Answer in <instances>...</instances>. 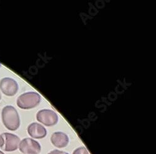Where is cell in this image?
<instances>
[{
	"mask_svg": "<svg viewBox=\"0 0 156 154\" xmlns=\"http://www.w3.org/2000/svg\"><path fill=\"white\" fill-rule=\"evenodd\" d=\"M51 143L57 148L61 149L66 147L69 142L68 136L62 132H56L51 137Z\"/></svg>",
	"mask_w": 156,
	"mask_h": 154,
	"instance_id": "8",
	"label": "cell"
},
{
	"mask_svg": "<svg viewBox=\"0 0 156 154\" xmlns=\"http://www.w3.org/2000/svg\"><path fill=\"white\" fill-rule=\"evenodd\" d=\"M1 98H2V95H1V93H0V100H1Z\"/></svg>",
	"mask_w": 156,
	"mask_h": 154,
	"instance_id": "12",
	"label": "cell"
},
{
	"mask_svg": "<svg viewBox=\"0 0 156 154\" xmlns=\"http://www.w3.org/2000/svg\"><path fill=\"white\" fill-rule=\"evenodd\" d=\"M28 133L34 139H43L46 137L47 131L43 126L37 122H33L28 127Z\"/></svg>",
	"mask_w": 156,
	"mask_h": 154,
	"instance_id": "7",
	"label": "cell"
},
{
	"mask_svg": "<svg viewBox=\"0 0 156 154\" xmlns=\"http://www.w3.org/2000/svg\"><path fill=\"white\" fill-rule=\"evenodd\" d=\"M41 101V96L36 92H27L21 95L17 99V105L21 109H28L37 106Z\"/></svg>",
	"mask_w": 156,
	"mask_h": 154,
	"instance_id": "2",
	"label": "cell"
},
{
	"mask_svg": "<svg viewBox=\"0 0 156 154\" xmlns=\"http://www.w3.org/2000/svg\"><path fill=\"white\" fill-rule=\"evenodd\" d=\"M19 149L24 154H39L41 152V147L36 140L31 138H25L20 142Z\"/></svg>",
	"mask_w": 156,
	"mask_h": 154,
	"instance_id": "4",
	"label": "cell"
},
{
	"mask_svg": "<svg viewBox=\"0 0 156 154\" xmlns=\"http://www.w3.org/2000/svg\"><path fill=\"white\" fill-rule=\"evenodd\" d=\"M20 139L15 134L5 132L0 135V148L5 152H13L18 149Z\"/></svg>",
	"mask_w": 156,
	"mask_h": 154,
	"instance_id": "3",
	"label": "cell"
},
{
	"mask_svg": "<svg viewBox=\"0 0 156 154\" xmlns=\"http://www.w3.org/2000/svg\"><path fill=\"white\" fill-rule=\"evenodd\" d=\"M36 119L46 126H53L58 123V116L53 110L44 109L37 112Z\"/></svg>",
	"mask_w": 156,
	"mask_h": 154,
	"instance_id": "5",
	"label": "cell"
},
{
	"mask_svg": "<svg viewBox=\"0 0 156 154\" xmlns=\"http://www.w3.org/2000/svg\"><path fill=\"white\" fill-rule=\"evenodd\" d=\"M73 154H90L88 150L84 147H80L79 148H77L73 152Z\"/></svg>",
	"mask_w": 156,
	"mask_h": 154,
	"instance_id": "9",
	"label": "cell"
},
{
	"mask_svg": "<svg viewBox=\"0 0 156 154\" xmlns=\"http://www.w3.org/2000/svg\"><path fill=\"white\" fill-rule=\"evenodd\" d=\"M48 154H69V153L66 152L59 150H54L51 151Z\"/></svg>",
	"mask_w": 156,
	"mask_h": 154,
	"instance_id": "10",
	"label": "cell"
},
{
	"mask_svg": "<svg viewBox=\"0 0 156 154\" xmlns=\"http://www.w3.org/2000/svg\"><path fill=\"white\" fill-rule=\"evenodd\" d=\"M0 89L5 95L12 96L16 94L18 90V85L14 79L6 77L0 80Z\"/></svg>",
	"mask_w": 156,
	"mask_h": 154,
	"instance_id": "6",
	"label": "cell"
},
{
	"mask_svg": "<svg viewBox=\"0 0 156 154\" xmlns=\"http://www.w3.org/2000/svg\"><path fill=\"white\" fill-rule=\"evenodd\" d=\"M0 154H5V153L3 152H2L1 150H0Z\"/></svg>",
	"mask_w": 156,
	"mask_h": 154,
	"instance_id": "11",
	"label": "cell"
},
{
	"mask_svg": "<svg viewBox=\"0 0 156 154\" xmlns=\"http://www.w3.org/2000/svg\"><path fill=\"white\" fill-rule=\"evenodd\" d=\"M2 116L3 122L8 129L15 131L18 129L20 126V119L15 108L6 106L2 110Z\"/></svg>",
	"mask_w": 156,
	"mask_h": 154,
	"instance_id": "1",
	"label": "cell"
}]
</instances>
